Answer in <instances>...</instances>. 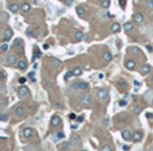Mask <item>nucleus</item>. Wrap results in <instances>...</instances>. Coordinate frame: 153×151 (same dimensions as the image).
<instances>
[{
    "label": "nucleus",
    "mask_w": 153,
    "mask_h": 151,
    "mask_svg": "<svg viewBox=\"0 0 153 151\" xmlns=\"http://www.w3.org/2000/svg\"><path fill=\"white\" fill-rule=\"evenodd\" d=\"M101 151H112V146L104 144V146H102V148H101Z\"/></svg>",
    "instance_id": "c9c22d12"
},
{
    "label": "nucleus",
    "mask_w": 153,
    "mask_h": 151,
    "mask_svg": "<svg viewBox=\"0 0 153 151\" xmlns=\"http://www.w3.org/2000/svg\"><path fill=\"white\" fill-rule=\"evenodd\" d=\"M71 75H74V74H73V71H69V72H66V75H65V80L70 79V78H71Z\"/></svg>",
    "instance_id": "58836bf2"
},
{
    "label": "nucleus",
    "mask_w": 153,
    "mask_h": 151,
    "mask_svg": "<svg viewBox=\"0 0 153 151\" xmlns=\"http://www.w3.org/2000/svg\"><path fill=\"white\" fill-rule=\"evenodd\" d=\"M61 123H62V120H61V118L58 116V115H54V116L51 118V126L58 127V126H61Z\"/></svg>",
    "instance_id": "1a4fd4ad"
},
{
    "label": "nucleus",
    "mask_w": 153,
    "mask_h": 151,
    "mask_svg": "<svg viewBox=\"0 0 153 151\" xmlns=\"http://www.w3.org/2000/svg\"><path fill=\"white\" fill-rule=\"evenodd\" d=\"M28 79L31 80V82H35V74H34L32 71H31V72L28 74Z\"/></svg>",
    "instance_id": "4c0bfd02"
},
{
    "label": "nucleus",
    "mask_w": 153,
    "mask_h": 151,
    "mask_svg": "<svg viewBox=\"0 0 153 151\" xmlns=\"http://www.w3.org/2000/svg\"><path fill=\"white\" fill-rule=\"evenodd\" d=\"M20 10L23 11V12H28V11L31 10V6H30V3H27V2H24L22 4V7H20Z\"/></svg>",
    "instance_id": "412c9836"
},
{
    "label": "nucleus",
    "mask_w": 153,
    "mask_h": 151,
    "mask_svg": "<svg viewBox=\"0 0 153 151\" xmlns=\"http://www.w3.org/2000/svg\"><path fill=\"white\" fill-rule=\"evenodd\" d=\"M2 92H3V94H6V86H2Z\"/></svg>",
    "instance_id": "8fccbe9b"
},
{
    "label": "nucleus",
    "mask_w": 153,
    "mask_h": 151,
    "mask_svg": "<svg viewBox=\"0 0 153 151\" xmlns=\"http://www.w3.org/2000/svg\"><path fill=\"white\" fill-rule=\"evenodd\" d=\"M62 138H65V134L62 132V131H58L55 134V136H54V139H62Z\"/></svg>",
    "instance_id": "2f4dec72"
},
{
    "label": "nucleus",
    "mask_w": 153,
    "mask_h": 151,
    "mask_svg": "<svg viewBox=\"0 0 153 151\" xmlns=\"http://www.w3.org/2000/svg\"><path fill=\"white\" fill-rule=\"evenodd\" d=\"M73 74H74V76H79L81 74H82V68L81 67H75L73 70Z\"/></svg>",
    "instance_id": "bb28decb"
},
{
    "label": "nucleus",
    "mask_w": 153,
    "mask_h": 151,
    "mask_svg": "<svg viewBox=\"0 0 153 151\" xmlns=\"http://www.w3.org/2000/svg\"><path fill=\"white\" fill-rule=\"evenodd\" d=\"M35 56H40V52H39V50H38V47H35Z\"/></svg>",
    "instance_id": "c03bdc74"
},
{
    "label": "nucleus",
    "mask_w": 153,
    "mask_h": 151,
    "mask_svg": "<svg viewBox=\"0 0 153 151\" xmlns=\"http://www.w3.org/2000/svg\"><path fill=\"white\" fill-rule=\"evenodd\" d=\"M77 14L79 15V16H83L85 15V7L83 6H78L77 7Z\"/></svg>",
    "instance_id": "5701e85b"
},
{
    "label": "nucleus",
    "mask_w": 153,
    "mask_h": 151,
    "mask_svg": "<svg viewBox=\"0 0 153 151\" xmlns=\"http://www.w3.org/2000/svg\"><path fill=\"white\" fill-rule=\"evenodd\" d=\"M148 83H153V76H150V78L148 79Z\"/></svg>",
    "instance_id": "3c124183"
},
{
    "label": "nucleus",
    "mask_w": 153,
    "mask_h": 151,
    "mask_svg": "<svg viewBox=\"0 0 153 151\" xmlns=\"http://www.w3.org/2000/svg\"><path fill=\"white\" fill-rule=\"evenodd\" d=\"M128 52H130V54H134V55H141L142 54V51L138 48V47H130L128 50Z\"/></svg>",
    "instance_id": "aec40b11"
},
{
    "label": "nucleus",
    "mask_w": 153,
    "mask_h": 151,
    "mask_svg": "<svg viewBox=\"0 0 153 151\" xmlns=\"http://www.w3.org/2000/svg\"><path fill=\"white\" fill-rule=\"evenodd\" d=\"M145 6L148 10H153V0H145Z\"/></svg>",
    "instance_id": "c756f323"
},
{
    "label": "nucleus",
    "mask_w": 153,
    "mask_h": 151,
    "mask_svg": "<svg viewBox=\"0 0 153 151\" xmlns=\"http://www.w3.org/2000/svg\"><path fill=\"white\" fill-rule=\"evenodd\" d=\"M8 8H10V11L11 12H14V14H18L19 12V10H20V7H19L16 3H11V4L8 6Z\"/></svg>",
    "instance_id": "4468645a"
},
{
    "label": "nucleus",
    "mask_w": 153,
    "mask_h": 151,
    "mask_svg": "<svg viewBox=\"0 0 153 151\" xmlns=\"http://www.w3.org/2000/svg\"><path fill=\"white\" fill-rule=\"evenodd\" d=\"M98 79H104V74H99V75H98Z\"/></svg>",
    "instance_id": "603ef678"
},
{
    "label": "nucleus",
    "mask_w": 153,
    "mask_h": 151,
    "mask_svg": "<svg viewBox=\"0 0 153 151\" xmlns=\"http://www.w3.org/2000/svg\"><path fill=\"white\" fill-rule=\"evenodd\" d=\"M121 6L125 7V0H121Z\"/></svg>",
    "instance_id": "864d4df0"
},
{
    "label": "nucleus",
    "mask_w": 153,
    "mask_h": 151,
    "mask_svg": "<svg viewBox=\"0 0 153 151\" xmlns=\"http://www.w3.org/2000/svg\"><path fill=\"white\" fill-rule=\"evenodd\" d=\"M112 58H113V55H112V52H109V51H105L104 54H102V59H104V62H110Z\"/></svg>",
    "instance_id": "2eb2a0df"
},
{
    "label": "nucleus",
    "mask_w": 153,
    "mask_h": 151,
    "mask_svg": "<svg viewBox=\"0 0 153 151\" xmlns=\"http://www.w3.org/2000/svg\"><path fill=\"white\" fill-rule=\"evenodd\" d=\"M133 20H134L136 23H142L144 22V16L141 12H136L134 15H133Z\"/></svg>",
    "instance_id": "ddd939ff"
},
{
    "label": "nucleus",
    "mask_w": 153,
    "mask_h": 151,
    "mask_svg": "<svg viewBox=\"0 0 153 151\" xmlns=\"http://www.w3.org/2000/svg\"><path fill=\"white\" fill-rule=\"evenodd\" d=\"M120 106H126V100H120Z\"/></svg>",
    "instance_id": "49530a36"
},
{
    "label": "nucleus",
    "mask_w": 153,
    "mask_h": 151,
    "mask_svg": "<svg viewBox=\"0 0 153 151\" xmlns=\"http://www.w3.org/2000/svg\"><path fill=\"white\" fill-rule=\"evenodd\" d=\"M15 115L16 116H24L26 115V110H24V107H22V106H18V107H15Z\"/></svg>",
    "instance_id": "0eeeda50"
},
{
    "label": "nucleus",
    "mask_w": 153,
    "mask_h": 151,
    "mask_svg": "<svg viewBox=\"0 0 153 151\" xmlns=\"http://www.w3.org/2000/svg\"><path fill=\"white\" fill-rule=\"evenodd\" d=\"M73 88L86 91V90L89 88V84H87V83H85V82H75V83H73Z\"/></svg>",
    "instance_id": "f03ea898"
},
{
    "label": "nucleus",
    "mask_w": 153,
    "mask_h": 151,
    "mask_svg": "<svg viewBox=\"0 0 153 151\" xmlns=\"http://www.w3.org/2000/svg\"><path fill=\"white\" fill-rule=\"evenodd\" d=\"M0 119H2V122H7V120H8V115L4 114V112H2V115H0Z\"/></svg>",
    "instance_id": "72a5a7b5"
},
{
    "label": "nucleus",
    "mask_w": 153,
    "mask_h": 151,
    "mask_svg": "<svg viewBox=\"0 0 153 151\" xmlns=\"http://www.w3.org/2000/svg\"><path fill=\"white\" fill-rule=\"evenodd\" d=\"M97 98L99 100H106L109 98V92L106 90H104V88H101V90L97 91Z\"/></svg>",
    "instance_id": "f257e3e1"
},
{
    "label": "nucleus",
    "mask_w": 153,
    "mask_h": 151,
    "mask_svg": "<svg viewBox=\"0 0 153 151\" xmlns=\"http://www.w3.org/2000/svg\"><path fill=\"white\" fill-rule=\"evenodd\" d=\"M121 30V26L118 24V23H113V24H112V32H118V31Z\"/></svg>",
    "instance_id": "4be33fe9"
},
{
    "label": "nucleus",
    "mask_w": 153,
    "mask_h": 151,
    "mask_svg": "<svg viewBox=\"0 0 153 151\" xmlns=\"http://www.w3.org/2000/svg\"><path fill=\"white\" fill-rule=\"evenodd\" d=\"M124 28H125V31H132V28H133V23H130V22L125 23V24H124Z\"/></svg>",
    "instance_id": "cd10ccee"
},
{
    "label": "nucleus",
    "mask_w": 153,
    "mask_h": 151,
    "mask_svg": "<svg viewBox=\"0 0 153 151\" xmlns=\"http://www.w3.org/2000/svg\"><path fill=\"white\" fill-rule=\"evenodd\" d=\"M146 50H148V51H150V52H152V51H153V46L148 44V46H146Z\"/></svg>",
    "instance_id": "a18cd8bd"
},
{
    "label": "nucleus",
    "mask_w": 153,
    "mask_h": 151,
    "mask_svg": "<svg viewBox=\"0 0 153 151\" xmlns=\"http://www.w3.org/2000/svg\"><path fill=\"white\" fill-rule=\"evenodd\" d=\"M81 104L82 106H90V104H91V96L90 95L81 96Z\"/></svg>",
    "instance_id": "20e7f679"
},
{
    "label": "nucleus",
    "mask_w": 153,
    "mask_h": 151,
    "mask_svg": "<svg viewBox=\"0 0 153 151\" xmlns=\"http://www.w3.org/2000/svg\"><path fill=\"white\" fill-rule=\"evenodd\" d=\"M0 50H2V52H6L7 50H8V43H7V42H4V43L2 44V48H0Z\"/></svg>",
    "instance_id": "473e14b6"
},
{
    "label": "nucleus",
    "mask_w": 153,
    "mask_h": 151,
    "mask_svg": "<svg viewBox=\"0 0 153 151\" xmlns=\"http://www.w3.org/2000/svg\"><path fill=\"white\" fill-rule=\"evenodd\" d=\"M16 68H18V70H20V71L26 70V68H27V62H26L24 59L18 60V63H16Z\"/></svg>",
    "instance_id": "9d476101"
},
{
    "label": "nucleus",
    "mask_w": 153,
    "mask_h": 151,
    "mask_svg": "<svg viewBox=\"0 0 153 151\" xmlns=\"http://www.w3.org/2000/svg\"><path fill=\"white\" fill-rule=\"evenodd\" d=\"M63 2H65V4H66V6H69V7H70V6L73 4L74 0H63Z\"/></svg>",
    "instance_id": "79ce46f5"
},
{
    "label": "nucleus",
    "mask_w": 153,
    "mask_h": 151,
    "mask_svg": "<svg viewBox=\"0 0 153 151\" xmlns=\"http://www.w3.org/2000/svg\"><path fill=\"white\" fill-rule=\"evenodd\" d=\"M28 94H30L28 87H26V86H20V87L18 88V95H19V96H22V98H23V96H27Z\"/></svg>",
    "instance_id": "7ed1b4c3"
},
{
    "label": "nucleus",
    "mask_w": 153,
    "mask_h": 151,
    "mask_svg": "<svg viewBox=\"0 0 153 151\" xmlns=\"http://www.w3.org/2000/svg\"><path fill=\"white\" fill-rule=\"evenodd\" d=\"M51 63H53V66H55V67H59V66H61V60L57 59V58H53V59H51Z\"/></svg>",
    "instance_id": "c85d7f7f"
},
{
    "label": "nucleus",
    "mask_w": 153,
    "mask_h": 151,
    "mask_svg": "<svg viewBox=\"0 0 153 151\" xmlns=\"http://www.w3.org/2000/svg\"><path fill=\"white\" fill-rule=\"evenodd\" d=\"M141 111H142V107H141V106H134V107H133V114H134V115H140Z\"/></svg>",
    "instance_id": "393cba45"
},
{
    "label": "nucleus",
    "mask_w": 153,
    "mask_h": 151,
    "mask_svg": "<svg viewBox=\"0 0 153 151\" xmlns=\"http://www.w3.org/2000/svg\"><path fill=\"white\" fill-rule=\"evenodd\" d=\"M54 107H57V108H62V103H61V102H54Z\"/></svg>",
    "instance_id": "a19ab883"
},
{
    "label": "nucleus",
    "mask_w": 153,
    "mask_h": 151,
    "mask_svg": "<svg viewBox=\"0 0 153 151\" xmlns=\"http://www.w3.org/2000/svg\"><path fill=\"white\" fill-rule=\"evenodd\" d=\"M104 124H105V126H109V124H110V120H109V118H105V119H104Z\"/></svg>",
    "instance_id": "37998d69"
},
{
    "label": "nucleus",
    "mask_w": 153,
    "mask_h": 151,
    "mask_svg": "<svg viewBox=\"0 0 153 151\" xmlns=\"http://www.w3.org/2000/svg\"><path fill=\"white\" fill-rule=\"evenodd\" d=\"M12 35H14L12 30H11V28H6V30H4V32H3V40H4V42L10 40L11 38H12Z\"/></svg>",
    "instance_id": "39448f33"
},
{
    "label": "nucleus",
    "mask_w": 153,
    "mask_h": 151,
    "mask_svg": "<svg viewBox=\"0 0 153 151\" xmlns=\"http://www.w3.org/2000/svg\"><path fill=\"white\" fill-rule=\"evenodd\" d=\"M26 34H27V36H34L35 35V28L34 27H28L27 31H26Z\"/></svg>",
    "instance_id": "b1692460"
},
{
    "label": "nucleus",
    "mask_w": 153,
    "mask_h": 151,
    "mask_svg": "<svg viewBox=\"0 0 153 151\" xmlns=\"http://www.w3.org/2000/svg\"><path fill=\"white\" fill-rule=\"evenodd\" d=\"M118 86H120L121 88H122V90H124V88H126V87H128V86H126V82H125L124 79H118Z\"/></svg>",
    "instance_id": "7c9ffc66"
},
{
    "label": "nucleus",
    "mask_w": 153,
    "mask_h": 151,
    "mask_svg": "<svg viewBox=\"0 0 153 151\" xmlns=\"http://www.w3.org/2000/svg\"><path fill=\"white\" fill-rule=\"evenodd\" d=\"M43 83H44V87L47 88V90H50V88H51V82H48V80H44Z\"/></svg>",
    "instance_id": "ea45409f"
},
{
    "label": "nucleus",
    "mask_w": 153,
    "mask_h": 151,
    "mask_svg": "<svg viewBox=\"0 0 153 151\" xmlns=\"http://www.w3.org/2000/svg\"><path fill=\"white\" fill-rule=\"evenodd\" d=\"M6 63L7 64H15V63H18L16 62V58H15V55H10V56H7V59H6Z\"/></svg>",
    "instance_id": "dca6fc26"
},
{
    "label": "nucleus",
    "mask_w": 153,
    "mask_h": 151,
    "mask_svg": "<svg viewBox=\"0 0 153 151\" xmlns=\"http://www.w3.org/2000/svg\"><path fill=\"white\" fill-rule=\"evenodd\" d=\"M78 140H79V138H78L77 135H73L71 136V144H77Z\"/></svg>",
    "instance_id": "f704fd0d"
},
{
    "label": "nucleus",
    "mask_w": 153,
    "mask_h": 151,
    "mask_svg": "<svg viewBox=\"0 0 153 151\" xmlns=\"http://www.w3.org/2000/svg\"><path fill=\"white\" fill-rule=\"evenodd\" d=\"M150 104H153V98L150 99Z\"/></svg>",
    "instance_id": "5fc2aeb1"
},
{
    "label": "nucleus",
    "mask_w": 153,
    "mask_h": 151,
    "mask_svg": "<svg viewBox=\"0 0 153 151\" xmlns=\"http://www.w3.org/2000/svg\"><path fill=\"white\" fill-rule=\"evenodd\" d=\"M81 151H86V150H81Z\"/></svg>",
    "instance_id": "6e6d98bb"
},
{
    "label": "nucleus",
    "mask_w": 153,
    "mask_h": 151,
    "mask_svg": "<svg viewBox=\"0 0 153 151\" xmlns=\"http://www.w3.org/2000/svg\"><path fill=\"white\" fill-rule=\"evenodd\" d=\"M71 142H67V140H65L63 143H61V146H59V148L62 151H70L71 150Z\"/></svg>",
    "instance_id": "6e6552de"
},
{
    "label": "nucleus",
    "mask_w": 153,
    "mask_h": 151,
    "mask_svg": "<svg viewBox=\"0 0 153 151\" xmlns=\"http://www.w3.org/2000/svg\"><path fill=\"white\" fill-rule=\"evenodd\" d=\"M101 6H102V8H109L110 0H101Z\"/></svg>",
    "instance_id": "a878e982"
},
{
    "label": "nucleus",
    "mask_w": 153,
    "mask_h": 151,
    "mask_svg": "<svg viewBox=\"0 0 153 151\" xmlns=\"http://www.w3.org/2000/svg\"><path fill=\"white\" fill-rule=\"evenodd\" d=\"M125 67H126L128 70H134L136 68L134 60H126V62H125Z\"/></svg>",
    "instance_id": "a211bd4d"
},
{
    "label": "nucleus",
    "mask_w": 153,
    "mask_h": 151,
    "mask_svg": "<svg viewBox=\"0 0 153 151\" xmlns=\"http://www.w3.org/2000/svg\"><path fill=\"white\" fill-rule=\"evenodd\" d=\"M7 103H8V100H7L6 96H3V98H2V107H6Z\"/></svg>",
    "instance_id": "e433bc0d"
},
{
    "label": "nucleus",
    "mask_w": 153,
    "mask_h": 151,
    "mask_svg": "<svg viewBox=\"0 0 153 151\" xmlns=\"http://www.w3.org/2000/svg\"><path fill=\"white\" fill-rule=\"evenodd\" d=\"M82 39H83V32H81V31H75V34H74V40L81 42Z\"/></svg>",
    "instance_id": "6ab92c4d"
},
{
    "label": "nucleus",
    "mask_w": 153,
    "mask_h": 151,
    "mask_svg": "<svg viewBox=\"0 0 153 151\" xmlns=\"http://www.w3.org/2000/svg\"><path fill=\"white\" fill-rule=\"evenodd\" d=\"M133 142H140L141 139H142V132H141L140 130H137V131H134L133 132Z\"/></svg>",
    "instance_id": "9b49d317"
},
{
    "label": "nucleus",
    "mask_w": 153,
    "mask_h": 151,
    "mask_svg": "<svg viewBox=\"0 0 153 151\" xmlns=\"http://www.w3.org/2000/svg\"><path fill=\"white\" fill-rule=\"evenodd\" d=\"M152 71V66L150 64H144V66H141V72L142 74H149Z\"/></svg>",
    "instance_id": "f3484780"
},
{
    "label": "nucleus",
    "mask_w": 153,
    "mask_h": 151,
    "mask_svg": "<svg viewBox=\"0 0 153 151\" xmlns=\"http://www.w3.org/2000/svg\"><path fill=\"white\" fill-rule=\"evenodd\" d=\"M23 135H24L26 138H31L35 135V130L31 128V127H26V128L23 130Z\"/></svg>",
    "instance_id": "423d86ee"
},
{
    "label": "nucleus",
    "mask_w": 153,
    "mask_h": 151,
    "mask_svg": "<svg viewBox=\"0 0 153 151\" xmlns=\"http://www.w3.org/2000/svg\"><path fill=\"white\" fill-rule=\"evenodd\" d=\"M24 82H26V78H19V83L20 84H23Z\"/></svg>",
    "instance_id": "de8ad7c7"
},
{
    "label": "nucleus",
    "mask_w": 153,
    "mask_h": 151,
    "mask_svg": "<svg viewBox=\"0 0 153 151\" xmlns=\"http://www.w3.org/2000/svg\"><path fill=\"white\" fill-rule=\"evenodd\" d=\"M6 79V74H4V71H2V80H4Z\"/></svg>",
    "instance_id": "09e8293b"
},
{
    "label": "nucleus",
    "mask_w": 153,
    "mask_h": 151,
    "mask_svg": "<svg viewBox=\"0 0 153 151\" xmlns=\"http://www.w3.org/2000/svg\"><path fill=\"white\" fill-rule=\"evenodd\" d=\"M121 135H122V138L125 139V140H129L130 138H133V134L129 130H122L121 131Z\"/></svg>",
    "instance_id": "f8f14e48"
}]
</instances>
